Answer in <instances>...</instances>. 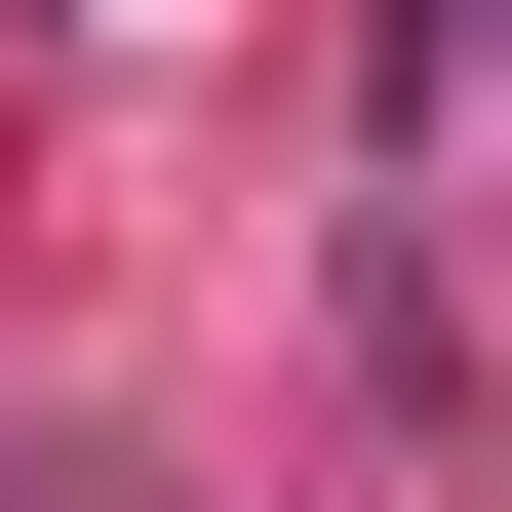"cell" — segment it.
<instances>
[]
</instances>
